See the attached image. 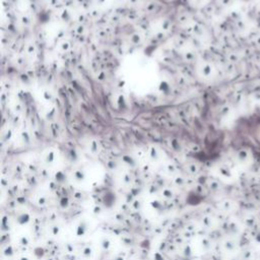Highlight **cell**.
<instances>
[{
    "mask_svg": "<svg viewBox=\"0 0 260 260\" xmlns=\"http://www.w3.org/2000/svg\"><path fill=\"white\" fill-rule=\"evenodd\" d=\"M247 130H249V136L252 138V141L260 147V116L252 118Z\"/></svg>",
    "mask_w": 260,
    "mask_h": 260,
    "instance_id": "1",
    "label": "cell"
},
{
    "mask_svg": "<svg viewBox=\"0 0 260 260\" xmlns=\"http://www.w3.org/2000/svg\"><path fill=\"white\" fill-rule=\"evenodd\" d=\"M104 202H105V205H107V206H112L114 204V202H115V196H114L113 193L105 195Z\"/></svg>",
    "mask_w": 260,
    "mask_h": 260,
    "instance_id": "2",
    "label": "cell"
}]
</instances>
